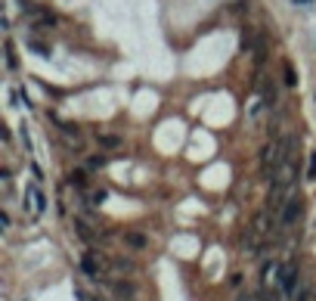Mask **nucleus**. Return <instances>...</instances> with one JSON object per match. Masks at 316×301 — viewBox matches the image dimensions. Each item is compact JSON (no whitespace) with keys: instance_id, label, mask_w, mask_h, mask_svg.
Instances as JSON below:
<instances>
[{"instance_id":"f257e3e1","label":"nucleus","mask_w":316,"mask_h":301,"mask_svg":"<svg viewBox=\"0 0 316 301\" xmlns=\"http://www.w3.org/2000/svg\"><path fill=\"white\" fill-rule=\"evenodd\" d=\"M279 289H282V295H295V289H297V264H285L282 270H279Z\"/></svg>"},{"instance_id":"f03ea898","label":"nucleus","mask_w":316,"mask_h":301,"mask_svg":"<svg viewBox=\"0 0 316 301\" xmlns=\"http://www.w3.org/2000/svg\"><path fill=\"white\" fill-rule=\"evenodd\" d=\"M297 217H301V199H288L285 208H282V217H279V221H282V227H292Z\"/></svg>"},{"instance_id":"7ed1b4c3","label":"nucleus","mask_w":316,"mask_h":301,"mask_svg":"<svg viewBox=\"0 0 316 301\" xmlns=\"http://www.w3.org/2000/svg\"><path fill=\"white\" fill-rule=\"evenodd\" d=\"M112 292H115L118 301H133V298H136V286H133V282H127V280L112 282Z\"/></svg>"},{"instance_id":"20e7f679","label":"nucleus","mask_w":316,"mask_h":301,"mask_svg":"<svg viewBox=\"0 0 316 301\" xmlns=\"http://www.w3.org/2000/svg\"><path fill=\"white\" fill-rule=\"evenodd\" d=\"M285 193H288L285 187H276V183H273V189H270V196H267V205L270 208H285V202H288Z\"/></svg>"},{"instance_id":"39448f33","label":"nucleus","mask_w":316,"mask_h":301,"mask_svg":"<svg viewBox=\"0 0 316 301\" xmlns=\"http://www.w3.org/2000/svg\"><path fill=\"white\" fill-rule=\"evenodd\" d=\"M81 267H84V273H87V277H93V280L102 273V267H99V261H96V255H93V252H87V255L81 258Z\"/></svg>"},{"instance_id":"423d86ee","label":"nucleus","mask_w":316,"mask_h":301,"mask_svg":"<svg viewBox=\"0 0 316 301\" xmlns=\"http://www.w3.org/2000/svg\"><path fill=\"white\" fill-rule=\"evenodd\" d=\"M28 202H31V208H34V214H44V211H47V199H44V193H40L37 187L28 189Z\"/></svg>"},{"instance_id":"0eeeda50","label":"nucleus","mask_w":316,"mask_h":301,"mask_svg":"<svg viewBox=\"0 0 316 301\" xmlns=\"http://www.w3.org/2000/svg\"><path fill=\"white\" fill-rule=\"evenodd\" d=\"M96 143H99V149L112 152V149L121 146V137H115V133H99V137H96Z\"/></svg>"},{"instance_id":"6e6552de","label":"nucleus","mask_w":316,"mask_h":301,"mask_svg":"<svg viewBox=\"0 0 316 301\" xmlns=\"http://www.w3.org/2000/svg\"><path fill=\"white\" fill-rule=\"evenodd\" d=\"M74 233H78V236L84 239V242H96V233H93L87 224L81 221V217H74Z\"/></svg>"},{"instance_id":"1a4fd4ad","label":"nucleus","mask_w":316,"mask_h":301,"mask_svg":"<svg viewBox=\"0 0 316 301\" xmlns=\"http://www.w3.org/2000/svg\"><path fill=\"white\" fill-rule=\"evenodd\" d=\"M124 242H127V245H130V248H146V236H143V233H127V236H124Z\"/></svg>"},{"instance_id":"9d476101","label":"nucleus","mask_w":316,"mask_h":301,"mask_svg":"<svg viewBox=\"0 0 316 301\" xmlns=\"http://www.w3.org/2000/svg\"><path fill=\"white\" fill-rule=\"evenodd\" d=\"M53 124H56V128L62 131V133H68V137H72V143L78 140V128H74V124H65L62 118H56V115H53Z\"/></svg>"},{"instance_id":"9b49d317","label":"nucleus","mask_w":316,"mask_h":301,"mask_svg":"<svg viewBox=\"0 0 316 301\" xmlns=\"http://www.w3.org/2000/svg\"><path fill=\"white\" fill-rule=\"evenodd\" d=\"M84 180H87V174H84V171H72V174H68V183H72V187H84Z\"/></svg>"},{"instance_id":"f8f14e48","label":"nucleus","mask_w":316,"mask_h":301,"mask_svg":"<svg viewBox=\"0 0 316 301\" xmlns=\"http://www.w3.org/2000/svg\"><path fill=\"white\" fill-rule=\"evenodd\" d=\"M31 50H34V53H40V56H50V53H53V50H50L47 44H40V40H31Z\"/></svg>"},{"instance_id":"ddd939ff","label":"nucleus","mask_w":316,"mask_h":301,"mask_svg":"<svg viewBox=\"0 0 316 301\" xmlns=\"http://www.w3.org/2000/svg\"><path fill=\"white\" fill-rule=\"evenodd\" d=\"M239 301H263V292H242Z\"/></svg>"},{"instance_id":"4468645a","label":"nucleus","mask_w":316,"mask_h":301,"mask_svg":"<svg viewBox=\"0 0 316 301\" xmlns=\"http://www.w3.org/2000/svg\"><path fill=\"white\" fill-rule=\"evenodd\" d=\"M307 180H316V152H310V165H307Z\"/></svg>"},{"instance_id":"2eb2a0df","label":"nucleus","mask_w":316,"mask_h":301,"mask_svg":"<svg viewBox=\"0 0 316 301\" xmlns=\"http://www.w3.org/2000/svg\"><path fill=\"white\" fill-rule=\"evenodd\" d=\"M102 168V155H93V158H87V171H99Z\"/></svg>"},{"instance_id":"dca6fc26","label":"nucleus","mask_w":316,"mask_h":301,"mask_svg":"<svg viewBox=\"0 0 316 301\" xmlns=\"http://www.w3.org/2000/svg\"><path fill=\"white\" fill-rule=\"evenodd\" d=\"M115 267H118V270H121V273H130V270H133V264H130V261H121V258H118V261H115Z\"/></svg>"},{"instance_id":"f3484780","label":"nucleus","mask_w":316,"mask_h":301,"mask_svg":"<svg viewBox=\"0 0 316 301\" xmlns=\"http://www.w3.org/2000/svg\"><path fill=\"white\" fill-rule=\"evenodd\" d=\"M285 81H288V84H297V78H295V72H292V65H285Z\"/></svg>"},{"instance_id":"a211bd4d","label":"nucleus","mask_w":316,"mask_h":301,"mask_svg":"<svg viewBox=\"0 0 316 301\" xmlns=\"http://www.w3.org/2000/svg\"><path fill=\"white\" fill-rule=\"evenodd\" d=\"M90 199H93V202H96V205H99V202H106V189H96V193H93Z\"/></svg>"},{"instance_id":"6ab92c4d","label":"nucleus","mask_w":316,"mask_h":301,"mask_svg":"<svg viewBox=\"0 0 316 301\" xmlns=\"http://www.w3.org/2000/svg\"><path fill=\"white\" fill-rule=\"evenodd\" d=\"M6 65H10V69H16V59H13V47H6Z\"/></svg>"},{"instance_id":"aec40b11","label":"nucleus","mask_w":316,"mask_h":301,"mask_svg":"<svg viewBox=\"0 0 316 301\" xmlns=\"http://www.w3.org/2000/svg\"><path fill=\"white\" fill-rule=\"evenodd\" d=\"M295 301H310V292H307V289H304V292H301V295H297Z\"/></svg>"},{"instance_id":"412c9836","label":"nucleus","mask_w":316,"mask_h":301,"mask_svg":"<svg viewBox=\"0 0 316 301\" xmlns=\"http://www.w3.org/2000/svg\"><path fill=\"white\" fill-rule=\"evenodd\" d=\"M295 3H310V0H295Z\"/></svg>"},{"instance_id":"4be33fe9","label":"nucleus","mask_w":316,"mask_h":301,"mask_svg":"<svg viewBox=\"0 0 316 301\" xmlns=\"http://www.w3.org/2000/svg\"><path fill=\"white\" fill-rule=\"evenodd\" d=\"M87 301H102V298H87Z\"/></svg>"}]
</instances>
